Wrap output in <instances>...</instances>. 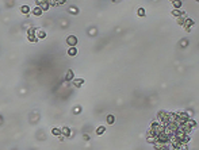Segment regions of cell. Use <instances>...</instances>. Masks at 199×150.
I'll use <instances>...</instances> for the list:
<instances>
[{
    "label": "cell",
    "instance_id": "cell-23",
    "mask_svg": "<svg viewBox=\"0 0 199 150\" xmlns=\"http://www.w3.org/2000/svg\"><path fill=\"white\" fill-rule=\"evenodd\" d=\"M114 122H115V118L112 116V115H108V116H107V123H108V125H112Z\"/></svg>",
    "mask_w": 199,
    "mask_h": 150
},
{
    "label": "cell",
    "instance_id": "cell-11",
    "mask_svg": "<svg viewBox=\"0 0 199 150\" xmlns=\"http://www.w3.org/2000/svg\"><path fill=\"white\" fill-rule=\"evenodd\" d=\"M83 84H84V80L83 79H76V80H73V85L75 86H77V88H80Z\"/></svg>",
    "mask_w": 199,
    "mask_h": 150
},
{
    "label": "cell",
    "instance_id": "cell-22",
    "mask_svg": "<svg viewBox=\"0 0 199 150\" xmlns=\"http://www.w3.org/2000/svg\"><path fill=\"white\" fill-rule=\"evenodd\" d=\"M27 38H28V41L33 42V43H35L37 41H38V38H37L35 35H27Z\"/></svg>",
    "mask_w": 199,
    "mask_h": 150
},
{
    "label": "cell",
    "instance_id": "cell-13",
    "mask_svg": "<svg viewBox=\"0 0 199 150\" xmlns=\"http://www.w3.org/2000/svg\"><path fill=\"white\" fill-rule=\"evenodd\" d=\"M35 37H37V38H45V37H46V33H45V31L44 30H37V33H35Z\"/></svg>",
    "mask_w": 199,
    "mask_h": 150
},
{
    "label": "cell",
    "instance_id": "cell-28",
    "mask_svg": "<svg viewBox=\"0 0 199 150\" xmlns=\"http://www.w3.org/2000/svg\"><path fill=\"white\" fill-rule=\"evenodd\" d=\"M48 4L49 5H57V1L56 0H48Z\"/></svg>",
    "mask_w": 199,
    "mask_h": 150
},
{
    "label": "cell",
    "instance_id": "cell-3",
    "mask_svg": "<svg viewBox=\"0 0 199 150\" xmlns=\"http://www.w3.org/2000/svg\"><path fill=\"white\" fill-rule=\"evenodd\" d=\"M37 7H39L42 11H48L49 10V4H48V0H37Z\"/></svg>",
    "mask_w": 199,
    "mask_h": 150
},
{
    "label": "cell",
    "instance_id": "cell-25",
    "mask_svg": "<svg viewBox=\"0 0 199 150\" xmlns=\"http://www.w3.org/2000/svg\"><path fill=\"white\" fill-rule=\"evenodd\" d=\"M51 134L53 135H61V130L60 129H53L51 130Z\"/></svg>",
    "mask_w": 199,
    "mask_h": 150
},
{
    "label": "cell",
    "instance_id": "cell-1",
    "mask_svg": "<svg viewBox=\"0 0 199 150\" xmlns=\"http://www.w3.org/2000/svg\"><path fill=\"white\" fill-rule=\"evenodd\" d=\"M150 131L153 132L154 135L160 134V132L163 131V126L160 125V122H152V125H150Z\"/></svg>",
    "mask_w": 199,
    "mask_h": 150
},
{
    "label": "cell",
    "instance_id": "cell-21",
    "mask_svg": "<svg viewBox=\"0 0 199 150\" xmlns=\"http://www.w3.org/2000/svg\"><path fill=\"white\" fill-rule=\"evenodd\" d=\"M184 21H186V15H183V16H180V18H177V24L183 26V24H184Z\"/></svg>",
    "mask_w": 199,
    "mask_h": 150
},
{
    "label": "cell",
    "instance_id": "cell-7",
    "mask_svg": "<svg viewBox=\"0 0 199 150\" xmlns=\"http://www.w3.org/2000/svg\"><path fill=\"white\" fill-rule=\"evenodd\" d=\"M153 146H154V149L156 150H168V146L165 145V143H161V142H156L153 143Z\"/></svg>",
    "mask_w": 199,
    "mask_h": 150
},
{
    "label": "cell",
    "instance_id": "cell-17",
    "mask_svg": "<svg viewBox=\"0 0 199 150\" xmlns=\"http://www.w3.org/2000/svg\"><path fill=\"white\" fill-rule=\"evenodd\" d=\"M61 134L65 135V137H69V135H71V130H69L68 127H62L61 129Z\"/></svg>",
    "mask_w": 199,
    "mask_h": 150
},
{
    "label": "cell",
    "instance_id": "cell-5",
    "mask_svg": "<svg viewBox=\"0 0 199 150\" xmlns=\"http://www.w3.org/2000/svg\"><path fill=\"white\" fill-rule=\"evenodd\" d=\"M66 43H68L71 47H76V45H77V38L75 35H69L68 38H66Z\"/></svg>",
    "mask_w": 199,
    "mask_h": 150
},
{
    "label": "cell",
    "instance_id": "cell-14",
    "mask_svg": "<svg viewBox=\"0 0 199 150\" xmlns=\"http://www.w3.org/2000/svg\"><path fill=\"white\" fill-rule=\"evenodd\" d=\"M42 12H44V11H42V10H41V8H39V7H35V8H33V14H34V15H35V16H41V15H42Z\"/></svg>",
    "mask_w": 199,
    "mask_h": 150
},
{
    "label": "cell",
    "instance_id": "cell-16",
    "mask_svg": "<svg viewBox=\"0 0 199 150\" xmlns=\"http://www.w3.org/2000/svg\"><path fill=\"white\" fill-rule=\"evenodd\" d=\"M172 4H174L175 10H180V7H181V4H183V3H181L180 0H175V1H172Z\"/></svg>",
    "mask_w": 199,
    "mask_h": 150
},
{
    "label": "cell",
    "instance_id": "cell-29",
    "mask_svg": "<svg viewBox=\"0 0 199 150\" xmlns=\"http://www.w3.org/2000/svg\"><path fill=\"white\" fill-rule=\"evenodd\" d=\"M179 149H180V150H187V149H188V148H187V143H181Z\"/></svg>",
    "mask_w": 199,
    "mask_h": 150
},
{
    "label": "cell",
    "instance_id": "cell-19",
    "mask_svg": "<svg viewBox=\"0 0 199 150\" xmlns=\"http://www.w3.org/2000/svg\"><path fill=\"white\" fill-rule=\"evenodd\" d=\"M104 131H106V127H104V126H99L98 130H96V134H98V135H102Z\"/></svg>",
    "mask_w": 199,
    "mask_h": 150
},
{
    "label": "cell",
    "instance_id": "cell-24",
    "mask_svg": "<svg viewBox=\"0 0 199 150\" xmlns=\"http://www.w3.org/2000/svg\"><path fill=\"white\" fill-rule=\"evenodd\" d=\"M180 142H181V143H188V142H190V137L186 134L183 138H181V141H180Z\"/></svg>",
    "mask_w": 199,
    "mask_h": 150
},
{
    "label": "cell",
    "instance_id": "cell-31",
    "mask_svg": "<svg viewBox=\"0 0 199 150\" xmlns=\"http://www.w3.org/2000/svg\"><path fill=\"white\" fill-rule=\"evenodd\" d=\"M168 150H176V149H175V148H174V146H172V145H171V146H169V148H168Z\"/></svg>",
    "mask_w": 199,
    "mask_h": 150
},
{
    "label": "cell",
    "instance_id": "cell-2",
    "mask_svg": "<svg viewBox=\"0 0 199 150\" xmlns=\"http://www.w3.org/2000/svg\"><path fill=\"white\" fill-rule=\"evenodd\" d=\"M156 141H157V142H161V143H165V145H167V143L169 142V137H168V135H165L163 131H161L160 134L156 135Z\"/></svg>",
    "mask_w": 199,
    "mask_h": 150
},
{
    "label": "cell",
    "instance_id": "cell-18",
    "mask_svg": "<svg viewBox=\"0 0 199 150\" xmlns=\"http://www.w3.org/2000/svg\"><path fill=\"white\" fill-rule=\"evenodd\" d=\"M21 11H22V14H26V15H27V14H30V7H28V5H22V8H21Z\"/></svg>",
    "mask_w": 199,
    "mask_h": 150
},
{
    "label": "cell",
    "instance_id": "cell-4",
    "mask_svg": "<svg viewBox=\"0 0 199 150\" xmlns=\"http://www.w3.org/2000/svg\"><path fill=\"white\" fill-rule=\"evenodd\" d=\"M177 130H180L181 132H184V134H188L190 131H191V127H190L187 123H179V127H177Z\"/></svg>",
    "mask_w": 199,
    "mask_h": 150
},
{
    "label": "cell",
    "instance_id": "cell-12",
    "mask_svg": "<svg viewBox=\"0 0 199 150\" xmlns=\"http://www.w3.org/2000/svg\"><path fill=\"white\" fill-rule=\"evenodd\" d=\"M186 123H187V125H188V126H190V127H191V129H195V127H197V126H198V125H197V122H195L194 119H191V118H188V120H187Z\"/></svg>",
    "mask_w": 199,
    "mask_h": 150
},
{
    "label": "cell",
    "instance_id": "cell-6",
    "mask_svg": "<svg viewBox=\"0 0 199 150\" xmlns=\"http://www.w3.org/2000/svg\"><path fill=\"white\" fill-rule=\"evenodd\" d=\"M194 24H195V22L192 21V19L186 18V21H184L183 27H184V30H186V31H190V30H191V26H194Z\"/></svg>",
    "mask_w": 199,
    "mask_h": 150
},
{
    "label": "cell",
    "instance_id": "cell-27",
    "mask_svg": "<svg viewBox=\"0 0 199 150\" xmlns=\"http://www.w3.org/2000/svg\"><path fill=\"white\" fill-rule=\"evenodd\" d=\"M69 12H71V14H73V15H75V14H77V12H79V10H77V8H75V7H71V8H69Z\"/></svg>",
    "mask_w": 199,
    "mask_h": 150
},
{
    "label": "cell",
    "instance_id": "cell-10",
    "mask_svg": "<svg viewBox=\"0 0 199 150\" xmlns=\"http://www.w3.org/2000/svg\"><path fill=\"white\" fill-rule=\"evenodd\" d=\"M71 80H73V70L69 69V70L66 72V74H65V81H71Z\"/></svg>",
    "mask_w": 199,
    "mask_h": 150
},
{
    "label": "cell",
    "instance_id": "cell-8",
    "mask_svg": "<svg viewBox=\"0 0 199 150\" xmlns=\"http://www.w3.org/2000/svg\"><path fill=\"white\" fill-rule=\"evenodd\" d=\"M146 141H148L149 143H154L156 142V135L150 131V130L148 131V138H146Z\"/></svg>",
    "mask_w": 199,
    "mask_h": 150
},
{
    "label": "cell",
    "instance_id": "cell-30",
    "mask_svg": "<svg viewBox=\"0 0 199 150\" xmlns=\"http://www.w3.org/2000/svg\"><path fill=\"white\" fill-rule=\"evenodd\" d=\"M181 46H187V39H184V41H181Z\"/></svg>",
    "mask_w": 199,
    "mask_h": 150
},
{
    "label": "cell",
    "instance_id": "cell-20",
    "mask_svg": "<svg viewBox=\"0 0 199 150\" xmlns=\"http://www.w3.org/2000/svg\"><path fill=\"white\" fill-rule=\"evenodd\" d=\"M37 30H38V28H35V27H30V28L27 30V34H28V35H35Z\"/></svg>",
    "mask_w": 199,
    "mask_h": 150
},
{
    "label": "cell",
    "instance_id": "cell-26",
    "mask_svg": "<svg viewBox=\"0 0 199 150\" xmlns=\"http://www.w3.org/2000/svg\"><path fill=\"white\" fill-rule=\"evenodd\" d=\"M137 14H138V16H145V10L144 8H138Z\"/></svg>",
    "mask_w": 199,
    "mask_h": 150
},
{
    "label": "cell",
    "instance_id": "cell-15",
    "mask_svg": "<svg viewBox=\"0 0 199 150\" xmlns=\"http://www.w3.org/2000/svg\"><path fill=\"white\" fill-rule=\"evenodd\" d=\"M76 54H77V49H76V47H69V50H68V56L75 57Z\"/></svg>",
    "mask_w": 199,
    "mask_h": 150
},
{
    "label": "cell",
    "instance_id": "cell-9",
    "mask_svg": "<svg viewBox=\"0 0 199 150\" xmlns=\"http://www.w3.org/2000/svg\"><path fill=\"white\" fill-rule=\"evenodd\" d=\"M172 15H174V16H177V18H180V16L186 15V12H184L183 10H172Z\"/></svg>",
    "mask_w": 199,
    "mask_h": 150
}]
</instances>
